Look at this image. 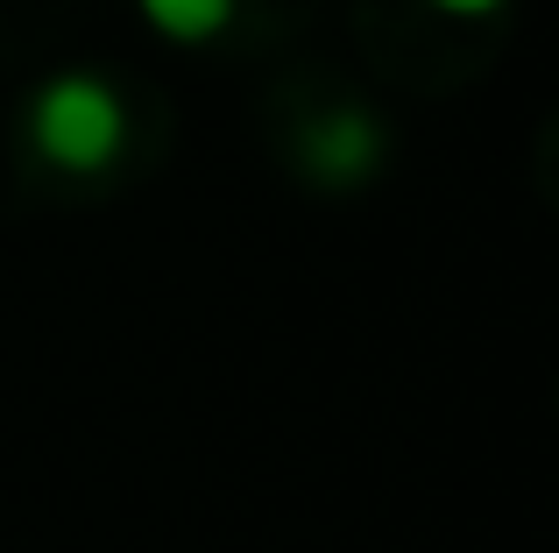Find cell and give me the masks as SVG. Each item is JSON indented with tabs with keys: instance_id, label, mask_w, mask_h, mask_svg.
<instances>
[{
	"instance_id": "cell-4",
	"label": "cell",
	"mask_w": 559,
	"mask_h": 553,
	"mask_svg": "<svg viewBox=\"0 0 559 553\" xmlns=\"http://www.w3.org/2000/svg\"><path fill=\"white\" fill-rule=\"evenodd\" d=\"M432 14H447V22H496V14L510 8V0H425Z\"/></svg>"
},
{
	"instance_id": "cell-2",
	"label": "cell",
	"mask_w": 559,
	"mask_h": 553,
	"mask_svg": "<svg viewBox=\"0 0 559 553\" xmlns=\"http://www.w3.org/2000/svg\"><path fill=\"white\" fill-rule=\"evenodd\" d=\"M390 156H396V136L369 99H333V107L305 114L298 136H290V164L319 192H361L390 170Z\"/></svg>"
},
{
	"instance_id": "cell-1",
	"label": "cell",
	"mask_w": 559,
	"mask_h": 553,
	"mask_svg": "<svg viewBox=\"0 0 559 553\" xmlns=\"http://www.w3.org/2000/svg\"><path fill=\"white\" fill-rule=\"evenodd\" d=\"M22 128H28L36 164L64 170V178H107L128 156V142H135V107H128V93L107 71L64 64L28 93Z\"/></svg>"
},
{
	"instance_id": "cell-3",
	"label": "cell",
	"mask_w": 559,
	"mask_h": 553,
	"mask_svg": "<svg viewBox=\"0 0 559 553\" xmlns=\"http://www.w3.org/2000/svg\"><path fill=\"white\" fill-rule=\"evenodd\" d=\"M135 14L178 50H205L241 22V0H135Z\"/></svg>"
}]
</instances>
